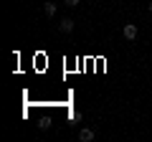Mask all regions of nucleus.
I'll list each match as a JSON object with an SVG mask.
<instances>
[{
	"mask_svg": "<svg viewBox=\"0 0 152 142\" xmlns=\"http://www.w3.org/2000/svg\"><path fill=\"white\" fill-rule=\"evenodd\" d=\"M74 26H76L74 18H61V20H58V31L61 33H71V31H74Z\"/></svg>",
	"mask_w": 152,
	"mask_h": 142,
	"instance_id": "f257e3e1",
	"label": "nucleus"
},
{
	"mask_svg": "<svg viewBox=\"0 0 152 142\" xmlns=\"http://www.w3.org/2000/svg\"><path fill=\"white\" fill-rule=\"evenodd\" d=\"M122 33H124V38H127V41H134V38H137V26H134V23H127Z\"/></svg>",
	"mask_w": 152,
	"mask_h": 142,
	"instance_id": "f03ea898",
	"label": "nucleus"
},
{
	"mask_svg": "<svg viewBox=\"0 0 152 142\" xmlns=\"http://www.w3.org/2000/svg\"><path fill=\"white\" fill-rule=\"evenodd\" d=\"M43 13H46V15H48V18H56V13H58V5H56V3H51V0H48V3H46V5H43Z\"/></svg>",
	"mask_w": 152,
	"mask_h": 142,
	"instance_id": "7ed1b4c3",
	"label": "nucleus"
},
{
	"mask_svg": "<svg viewBox=\"0 0 152 142\" xmlns=\"http://www.w3.org/2000/svg\"><path fill=\"white\" fill-rule=\"evenodd\" d=\"M79 140L81 142H91L94 140V130H81L79 132Z\"/></svg>",
	"mask_w": 152,
	"mask_h": 142,
	"instance_id": "20e7f679",
	"label": "nucleus"
},
{
	"mask_svg": "<svg viewBox=\"0 0 152 142\" xmlns=\"http://www.w3.org/2000/svg\"><path fill=\"white\" fill-rule=\"evenodd\" d=\"M76 122H81V112L71 109V112H69V124H76Z\"/></svg>",
	"mask_w": 152,
	"mask_h": 142,
	"instance_id": "39448f33",
	"label": "nucleus"
},
{
	"mask_svg": "<svg viewBox=\"0 0 152 142\" xmlns=\"http://www.w3.org/2000/svg\"><path fill=\"white\" fill-rule=\"evenodd\" d=\"M38 127H41V130H48V127H51V119H48V117H41V119H38Z\"/></svg>",
	"mask_w": 152,
	"mask_h": 142,
	"instance_id": "423d86ee",
	"label": "nucleus"
},
{
	"mask_svg": "<svg viewBox=\"0 0 152 142\" xmlns=\"http://www.w3.org/2000/svg\"><path fill=\"white\" fill-rule=\"evenodd\" d=\"M64 3H66V5H69V8H76V5H79V3H81V0H64Z\"/></svg>",
	"mask_w": 152,
	"mask_h": 142,
	"instance_id": "0eeeda50",
	"label": "nucleus"
},
{
	"mask_svg": "<svg viewBox=\"0 0 152 142\" xmlns=\"http://www.w3.org/2000/svg\"><path fill=\"white\" fill-rule=\"evenodd\" d=\"M150 13H152V0H150Z\"/></svg>",
	"mask_w": 152,
	"mask_h": 142,
	"instance_id": "6e6552de",
	"label": "nucleus"
}]
</instances>
